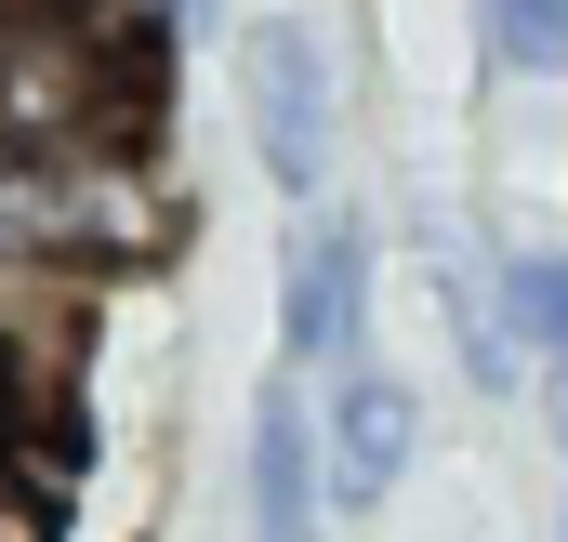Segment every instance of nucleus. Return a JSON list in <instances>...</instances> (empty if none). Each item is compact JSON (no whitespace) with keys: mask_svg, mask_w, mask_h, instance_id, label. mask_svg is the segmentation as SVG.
<instances>
[{"mask_svg":"<svg viewBox=\"0 0 568 542\" xmlns=\"http://www.w3.org/2000/svg\"><path fill=\"white\" fill-rule=\"evenodd\" d=\"M159 239H172V199H159V172H145L133 133L13 145L0 159V278L80 291V278H106V265H145Z\"/></svg>","mask_w":568,"mask_h":542,"instance_id":"nucleus-1","label":"nucleus"},{"mask_svg":"<svg viewBox=\"0 0 568 542\" xmlns=\"http://www.w3.org/2000/svg\"><path fill=\"white\" fill-rule=\"evenodd\" d=\"M239 120L278 199H331V145H344V67L317 40V13H252L239 27Z\"/></svg>","mask_w":568,"mask_h":542,"instance_id":"nucleus-2","label":"nucleus"},{"mask_svg":"<svg viewBox=\"0 0 568 542\" xmlns=\"http://www.w3.org/2000/svg\"><path fill=\"white\" fill-rule=\"evenodd\" d=\"M371 331V212H304L278 252V371H344Z\"/></svg>","mask_w":568,"mask_h":542,"instance_id":"nucleus-3","label":"nucleus"},{"mask_svg":"<svg viewBox=\"0 0 568 542\" xmlns=\"http://www.w3.org/2000/svg\"><path fill=\"white\" fill-rule=\"evenodd\" d=\"M410 450H424V398H410V371L344 358V371H331V410H317L331 516H384V503H397V476H410Z\"/></svg>","mask_w":568,"mask_h":542,"instance_id":"nucleus-4","label":"nucleus"},{"mask_svg":"<svg viewBox=\"0 0 568 542\" xmlns=\"http://www.w3.org/2000/svg\"><path fill=\"white\" fill-rule=\"evenodd\" d=\"M331 530V476H317V410L291 398V371L252 384V542H317Z\"/></svg>","mask_w":568,"mask_h":542,"instance_id":"nucleus-5","label":"nucleus"},{"mask_svg":"<svg viewBox=\"0 0 568 542\" xmlns=\"http://www.w3.org/2000/svg\"><path fill=\"white\" fill-rule=\"evenodd\" d=\"M489 80H568V0H476Z\"/></svg>","mask_w":568,"mask_h":542,"instance_id":"nucleus-6","label":"nucleus"},{"mask_svg":"<svg viewBox=\"0 0 568 542\" xmlns=\"http://www.w3.org/2000/svg\"><path fill=\"white\" fill-rule=\"evenodd\" d=\"M172 13V40H212V0H159Z\"/></svg>","mask_w":568,"mask_h":542,"instance_id":"nucleus-7","label":"nucleus"},{"mask_svg":"<svg viewBox=\"0 0 568 542\" xmlns=\"http://www.w3.org/2000/svg\"><path fill=\"white\" fill-rule=\"evenodd\" d=\"M0 13H80V0H0Z\"/></svg>","mask_w":568,"mask_h":542,"instance_id":"nucleus-8","label":"nucleus"},{"mask_svg":"<svg viewBox=\"0 0 568 542\" xmlns=\"http://www.w3.org/2000/svg\"><path fill=\"white\" fill-rule=\"evenodd\" d=\"M556 542H568V516H556Z\"/></svg>","mask_w":568,"mask_h":542,"instance_id":"nucleus-9","label":"nucleus"}]
</instances>
